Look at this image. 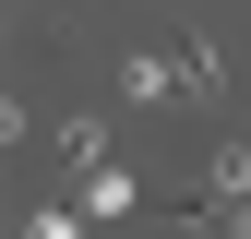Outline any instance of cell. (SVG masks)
<instances>
[{
  "label": "cell",
  "instance_id": "cell-1",
  "mask_svg": "<svg viewBox=\"0 0 251 239\" xmlns=\"http://www.w3.org/2000/svg\"><path fill=\"white\" fill-rule=\"evenodd\" d=\"M120 108H192V72L155 60V48H132V60H120Z\"/></svg>",
  "mask_w": 251,
  "mask_h": 239
},
{
  "label": "cell",
  "instance_id": "cell-2",
  "mask_svg": "<svg viewBox=\"0 0 251 239\" xmlns=\"http://www.w3.org/2000/svg\"><path fill=\"white\" fill-rule=\"evenodd\" d=\"M132 203H144V179H132V167H84V227H120Z\"/></svg>",
  "mask_w": 251,
  "mask_h": 239
},
{
  "label": "cell",
  "instance_id": "cell-3",
  "mask_svg": "<svg viewBox=\"0 0 251 239\" xmlns=\"http://www.w3.org/2000/svg\"><path fill=\"white\" fill-rule=\"evenodd\" d=\"M12 239H84V203H36V215H24Z\"/></svg>",
  "mask_w": 251,
  "mask_h": 239
}]
</instances>
